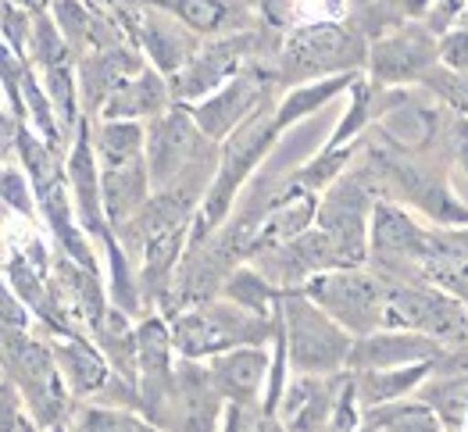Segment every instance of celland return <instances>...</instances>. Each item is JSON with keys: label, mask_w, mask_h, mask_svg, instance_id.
Wrapping results in <instances>:
<instances>
[{"label": "cell", "mask_w": 468, "mask_h": 432, "mask_svg": "<svg viewBox=\"0 0 468 432\" xmlns=\"http://www.w3.org/2000/svg\"><path fill=\"white\" fill-rule=\"evenodd\" d=\"M272 82H275V72L261 68L258 61H250V65H243L222 90H215L207 100L194 104L190 115H194V121L200 125V132H204L211 143H226L236 129L269 100Z\"/></svg>", "instance_id": "obj_12"}, {"label": "cell", "mask_w": 468, "mask_h": 432, "mask_svg": "<svg viewBox=\"0 0 468 432\" xmlns=\"http://www.w3.org/2000/svg\"><path fill=\"white\" fill-rule=\"evenodd\" d=\"M436 361H440V357H436ZM436 361L404 364V368H368V372H351L361 411L379 407V404H393V400H404L408 393H415L426 379H430V372L436 368Z\"/></svg>", "instance_id": "obj_21"}, {"label": "cell", "mask_w": 468, "mask_h": 432, "mask_svg": "<svg viewBox=\"0 0 468 432\" xmlns=\"http://www.w3.org/2000/svg\"><path fill=\"white\" fill-rule=\"evenodd\" d=\"M376 200H379V183L368 164L361 172L347 168L318 200L314 226L333 239L340 269L368 265V226H372Z\"/></svg>", "instance_id": "obj_6"}, {"label": "cell", "mask_w": 468, "mask_h": 432, "mask_svg": "<svg viewBox=\"0 0 468 432\" xmlns=\"http://www.w3.org/2000/svg\"><path fill=\"white\" fill-rule=\"evenodd\" d=\"M275 140H279V129H275L272 100H265V104L222 143V151H218V168H215L211 186H207V194H204L200 207H197L186 250L197 247V243H204L215 229H222V222H226L229 211H233L236 194L243 190V183L250 179V172L261 164V157L272 151Z\"/></svg>", "instance_id": "obj_2"}, {"label": "cell", "mask_w": 468, "mask_h": 432, "mask_svg": "<svg viewBox=\"0 0 468 432\" xmlns=\"http://www.w3.org/2000/svg\"><path fill=\"white\" fill-rule=\"evenodd\" d=\"M447 351L422 332L411 329H379L368 336H357L347 357V372H368V368H404V364H422L436 361Z\"/></svg>", "instance_id": "obj_16"}, {"label": "cell", "mask_w": 468, "mask_h": 432, "mask_svg": "<svg viewBox=\"0 0 468 432\" xmlns=\"http://www.w3.org/2000/svg\"><path fill=\"white\" fill-rule=\"evenodd\" d=\"M272 372V357L261 347H236L207 361V375L215 383V390L222 393V400L229 404H254L261 396V386Z\"/></svg>", "instance_id": "obj_18"}, {"label": "cell", "mask_w": 468, "mask_h": 432, "mask_svg": "<svg viewBox=\"0 0 468 432\" xmlns=\"http://www.w3.org/2000/svg\"><path fill=\"white\" fill-rule=\"evenodd\" d=\"M440 61V37L426 22H408L368 43V82L379 90L415 86Z\"/></svg>", "instance_id": "obj_11"}, {"label": "cell", "mask_w": 468, "mask_h": 432, "mask_svg": "<svg viewBox=\"0 0 468 432\" xmlns=\"http://www.w3.org/2000/svg\"><path fill=\"white\" fill-rule=\"evenodd\" d=\"M279 43H282V37L265 29V26L261 29H236V33H226V37H207L194 50V58L168 79L172 100L179 108H194L200 100H207L243 65L258 61V54H265V50L279 54Z\"/></svg>", "instance_id": "obj_4"}, {"label": "cell", "mask_w": 468, "mask_h": 432, "mask_svg": "<svg viewBox=\"0 0 468 432\" xmlns=\"http://www.w3.org/2000/svg\"><path fill=\"white\" fill-rule=\"evenodd\" d=\"M147 147V129L140 121H112L104 118L93 129V151L101 164H118L129 157H140Z\"/></svg>", "instance_id": "obj_25"}, {"label": "cell", "mask_w": 468, "mask_h": 432, "mask_svg": "<svg viewBox=\"0 0 468 432\" xmlns=\"http://www.w3.org/2000/svg\"><path fill=\"white\" fill-rule=\"evenodd\" d=\"M387 329H411L443 347H468V308L426 279L390 282Z\"/></svg>", "instance_id": "obj_8"}, {"label": "cell", "mask_w": 468, "mask_h": 432, "mask_svg": "<svg viewBox=\"0 0 468 432\" xmlns=\"http://www.w3.org/2000/svg\"><path fill=\"white\" fill-rule=\"evenodd\" d=\"M250 265L265 275L275 290L290 293V290H304L314 275L340 269V258H336L333 239L314 226L304 236H297V239H290L282 247H272V250L250 258Z\"/></svg>", "instance_id": "obj_13"}, {"label": "cell", "mask_w": 468, "mask_h": 432, "mask_svg": "<svg viewBox=\"0 0 468 432\" xmlns=\"http://www.w3.org/2000/svg\"><path fill=\"white\" fill-rule=\"evenodd\" d=\"M458 26H465V29H468V11L462 15V22H458Z\"/></svg>", "instance_id": "obj_39"}, {"label": "cell", "mask_w": 468, "mask_h": 432, "mask_svg": "<svg viewBox=\"0 0 468 432\" xmlns=\"http://www.w3.org/2000/svg\"><path fill=\"white\" fill-rule=\"evenodd\" d=\"M69 186H72V204H76V218L79 226L86 229V236L108 243L112 239V226H108V215H104V194H101V161L93 151V125L90 118L82 115V121L76 125V143H72V154H69Z\"/></svg>", "instance_id": "obj_14"}, {"label": "cell", "mask_w": 468, "mask_h": 432, "mask_svg": "<svg viewBox=\"0 0 468 432\" xmlns=\"http://www.w3.org/2000/svg\"><path fill=\"white\" fill-rule=\"evenodd\" d=\"M0 361L15 375L18 390L29 396L39 422L54 426L65 407V390H61L65 379H61L50 343L33 340L26 329H0Z\"/></svg>", "instance_id": "obj_10"}, {"label": "cell", "mask_w": 468, "mask_h": 432, "mask_svg": "<svg viewBox=\"0 0 468 432\" xmlns=\"http://www.w3.org/2000/svg\"><path fill=\"white\" fill-rule=\"evenodd\" d=\"M26 325H29V311L22 297L11 290L7 275L0 272V329H26Z\"/></svg>", "instance_id": "obj_31"}, {"label": "cell", "mask_w": 468, "mask_h": 432, "mask_svg": "<svg viewBox=\"0 0 468 432\" xmlns=\"http://www.w3.org/2000/svg\"><path fill=\"white\" fill-rule=\"evenodd\" d=\"M361 426L372 432H440L443 422L436 418L426 400H393V404H379L368 407Z\"/></svg>", "instance_id": "obj_23"}, {"label": "cell", "mask_w": 468, "mask_h": 432, "mask_svg": "<svg viewBox=\"0 0 468 432\" xmlns=\"http://www.w3.org/2000/svg\"><path fill=\"white\" fill-rule=\"evenodd\" d=\"M18 422H22L18 390H15V383H0V432H15Z\"/></svg>", "instance_id": "obj_34"}, {"label": "cell", "mask_w": 468, "mask_h": 432, "mask_svg": "<svg viewBox=\"0 0 468 432\" xmlns=\"http://www.w3.org/2000/svg\"><path fill=\"white\" fill-rule=\"evenodd\" d=\"M7 4H15V7L26 11V15H50L58 0H7Z\"/></svg>", "instance_id": "obj_35"}, {"label": "cell", "mask_w": 468, "mask_h": 432, "mask_svg": "<svg viewBox=\"0 0 468 432\" xmlns=\"http://www.w3.org/2000/svg\"><path fill=\"white\" fill-rule=\"evenodd\" d=\"M0 200L11 207V215H22V218H33V215H37L33 183H29V175H22L18 168H4V164H0Z\"/></svg>", "instance_id": "obj_28"}, {"label": "cell", "mask_w": 468, "mask_h": 432, "mask_svg": "<svg viewBox=\"0 0 468 432\" xmlns=\"http://www.w3.org/2000/svg\"><path fill=\"white\" fill-rule=\"evenodd\" d=\"M4 121H7V118H4V115H0V125H4Z\"/></svg>", "instance_id": "obj_40"}, {"label": "cell", "mask_w": 468, "mask_h": 432, "mask_svg": "<svg viewBox=\"0 0 468 432\" xmlns=\"http://www.w3.org/2000/svg\"><path fill=\"white\" fill-rule=\"evenodd\" d=\"M258 432H290V429H286L282 422H275L272 415H265V418L258 422Z\"/></svg>", "instance_id": "obj_37"}, {"label": "cell", "mask_w": 468, "mask_h": 432, "mask_svg": "<svg viewBox=\"0 0 468 432\" xmlns=\"http://www.w3.org/2000/svg\"><path fill=\"white\" fill-rule=\"evenodd\" d=\"M465 11H468V0H432L430 15H426V26H430L436 37H443L447 29H454L462 22Z\"/></svg>", "instance_id": "obj_32"}, {"label": "cell", "mask_w": 468, "mask_h": 432, "mask_svg": "<svg viewBox=\"0 0 468 432\" xmlns=\"http://www.w3.org/2000/svg\"><path fill=\"white\" fill-rule=\"evenodd\" d=\"M261 26L272 33H290L293 26H301V7L304 0H254Z\"/></svg>", "instance_id": "obj_29"}, {"label": "cell", "mask_w": 468, "mask_h": 432, "mask_svg": "<svg viewBox=\"0 0 468 432\" xmlns=\"http://www.w3.org/2000/svg\"><path fill=\"white\" fill-rule=\"evenodd\" d=\"M0 368H4V361H0Z\"/></svg>", "instance_id": "obj_41"}, {"label": "cell", "mask_w": 468, "mask_h": 432, "mask_svg": "<svg viewBox=\"0 0 468 432\" xmlns=\"http://www.w3.org/2000/svg\"><path fill=\"white\" fill-rule=\"evenodd\" d=\"M357 76H361V72H351V76L314 79V82L290 86V90H286V97L275 104V129H279V136H282L290 125H297L301 118H308V115H314L318 108H325V104H329L336 93L351 90Z\"/></svg>", "instance_id": "obj_22"}, {"label": "cell", "mask_w": 468, "mask_h": 432, "mask_svg": "<svg viewBox=\"0 0 468 432\" xmlns=\"http://www.w3.org/2000/svg\"><path fill=\"white\" fill-rule=\"evenodd\" d=\"M144 157H147V172H151V190L161 194V190H172L194 168L207 164V161H218V151L200 132L190 108L172 104L165 115L151 118Z\"/></svg>", "instance_id": "obj_9"}, {"label": "cell", "mask_w": 468, "mask_h": 432, "mask_svg": "<svg viewBox=\"0 0 468 432\" xmlns=\"http://www.w3.org/2000/svg\"><path fill=\"white\" fill-rule=\"evenodd\" d=\"M15 432H37V429H33V426H29V422L22 418V422H18V429H15Z\"/></svg>", "instance_id": "obj_38"}, {"label": "cell", "mask_w": 468, "mask_h": 432, "mask_svg": "<svg viewBox=\"0 0 468 432\" xmlns=\"http://www.w3.org/2000/svg\"><path fill=\"white\" fill-rule=\"evenodd\" d=\"M218 297L233 300L236 308H243V311L272 318L275 308H279V300H282V290H275L272 282L258 272L254 265H239V269L226 279V286H222Z\"/></svg>", "instance_id": "obj_24"}, {"label": "cell", "mask_w": 468, "mask_h": 432, "mask_svg": "<svg viewBox=\"0 0 468 432\" xmlns=\"http://www.w3.org/2000/svg\"><path fill=\"white\" fill-rule=\"evenodd\" d=\"M172 90L168 79L157 68H140L136 76H129L115 93L108 97V104L101 108V115L112 121H140V118H157L172 108Z\"/></svg>", "instance_id": "obj_19"}, {"label": "cell", "mask_w": 468, "mask_h": 432, "mask_svg": "<svg viewBox=\"0 0 468 432\" xmlns=\"http://www.w3.org/2000/svg\"><path fill=\"white\" fill-rule=\"evenodd\" d=\"M368 68V39L347 18H318L293 26L275 54V82L301 86L314 79L351 76Z\"/></svg>", "instance_id": "obj_1"}, {"label": "cell", "mask_w": 468, "mask_h": 432, "mask_svg": "<svg viewBox=\"0 0 468 432\" xmlns=\"http://www.w3.org/2000/svg\"><path fill=\"white\" fill-rule=\"evenodd\" d=\"M344 379L347 372L336 375H301L293 379L286 393H282V426L290 432H333V418H336V404L344 393Z\"/></svg>", "instance_id": "obj_15"}, {"label": "cell", "mask_w": 468, "mask_h": 432, "mask_svg": "<svg viewBox=\"0 0 468 432\" xmlns=\"http://www.w3.org/2000/svg\"><path fill=\"white\" fill-rule=\"evenodd\" d=\"M419 86L430 93L436 104H443L454 115H468V72H454L447 65H432L430 72H422Z\"/></svg>", "instance_id": "obj_26"}, {"label": "cell", "mask_w": 468, "mask_h": 432, "mask_svg": "<svg viewBox=\"0 0 468 432\" xmlns=\"http://www.w3.org/2000/svg\"><path fill=\"white\" fill-rule=\"evenodd\" d=\"M243 422H247L243 404H229V411H226V432H243Z\"/></svg>", "instance_id": "obj_36"}, {"label": "cell", "mask_w": 468, "mask_h": 432, "mask_svg": "<svg viewBox=\"0 0 468 432\" xmlns=\"http://www.w3.org/2000/svg\"><path fill=\"white\" fill-rule=\"evenodd\" d=\"M50 351H54V361L61 368V379L65 386L76 393V396H86V393L101 390L112 375V364L108 357L97 351L90 340H82L79 332H61V336H50L47 340Z\"/></svg>", "instance_id": "obj_20"}, {"label": "cell", "mask_w": 468, "mask_h": 432, "mask_svg": "<svg viewBox=\"0 0 468 432\" xmlns=\"http://www.w3.org/2000/svg\"><path fill=\"white\" fill-rule=\"evenodd\" d=\"M76 432H157L147 422L125 415V411H108V407H86L79 411Z\"/></svg>", "instance_id": "obj_27"}, {"label": "cell", "mask_w": 468, "mask_h": 432, "mask_svg": "<svg viewBox=\"0 0 468 432\" xmlns=\"http://www.w3.org/2000/svg\"><path fill=\"white\" fill-rule=\"evenodd\" d=\"M318 200L322 196L304 190V186H293V183H282V194L272 196V204L261 211L258 218V229L250 239V258L282 247L297 236H304L308 229H314V218H318Z\"/></svg>", "instance_id": "obj_17"}, {"label": "cell", "mask_w": 468, "mask_h": 432, "mask_svg": "<svg viewBox=\"0 0 468 432\" xmlns=\"http://www.w3.org/2000/svg\"><path fill=\"white\" fill-rule=\"evenodd\" d=\"M279 318H282L290 364L301 375H336V372L347 368L354 336L340 321H333L322 311L304 290L282 293Z\"/></svg>", "instance_id": "obj_5"}, {"label": "cell", "mask_w": 468, "mask_h": 432, "mask_svg": "<svg viewBox=\"0 0 468 432\" xmlns=\"http://www.w3.org/2000/svg\"><path fill=\"white\" fill-rule=\"evenodd\" d=\"M322 311L340 321L354 340L387 329V304H390V282L376 269H329L314 275L304 286Z\"/></svg>", "instance_id": "obj_7"}, {"label": "cell", "mask_w": 468, "mask_h": 432, "mask_svg": "<svg viewBox=\"0 0 468 432\" xmlns=\"http://www.w3.org/2000/svg\"><path fill=\"white\" fill-rule=\"evenodd\" d=\"M275 329H279V308L272 318H261L236 308L226 297H215L194 304L190 311L172 314V347L186 361H204L236 347H261L275 340Z\"/></svg>", "instance_id": "obj_3"}, {"label": "cell", "mask_w": 468, "mask_h": 432, "mask_svg": "<svg viewBox=\"0 0 468 432\" xmlns=\"http://www.w3.org/2000/svg\"><path fill=\"white\" fill-rule=\"evenodd\" d=\"M443 143L468 175V115H451V132H443Z\"/></svg>", "instance_id": "obj_33"}, {"label": "cell", "mask_w": 468, "mask_h": 432, "mask_svg": "<svg viewBox=\"0 0 468 432\" xmlns=\"http://www.w3.org/2000/svg\"><path fill=\"white\" fill-rule=\"evenodd\" d=\"M440 65L454 68V72H468V29L454 26L440 37Z\"/></svg>", "instance_id": "obj_30"}]
</instances>
